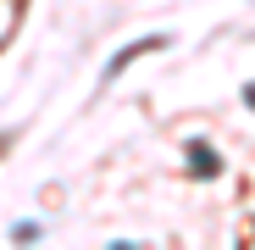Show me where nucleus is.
<instances>
[{
	"instance_id": "nucleus-2",
	"label": "nucleus",
	"mask_w": 255,
	"mask_h": 250,
	"mask_svg": "<svg viewBox=\"0 0 255 250\" xmlns=\"http://www.w3.org/2000/svg\"><path fill=\"white\" fill-rule=\"evenodd\" d=\"M189 161H194V167H200V173H205V178H211V173H217V156H211V150H205V145H200V150H189Z\"/></svg>"
},
{
	"instance_id": "nucleus-1",
	"label": "nucleus",
	"mask_w": 255,
	"mask_h": 250,
	"mask_svg": "<svg viewBox=\"0 0 255 250\" xmlns=\"http://www.w3.org/2000/svg\"><path fill=\"white\" fill-rule=\"evenodd\" d=\"M161 45H166L161 33H150V39H133V45H122V50L111 56V67H106V78H117V72H122L128 61H133V56H150V50H161Z\"/></svg>"
}]
</instances>
